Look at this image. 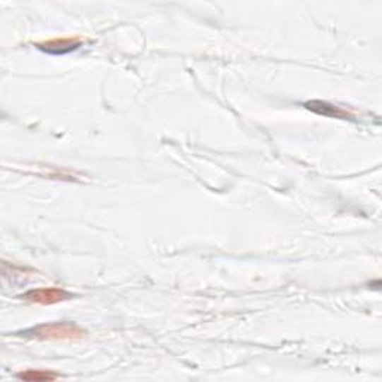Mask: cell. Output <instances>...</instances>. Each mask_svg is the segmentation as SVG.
<instances>
[{
    "mask_svg": "<svg viewBox=\"0 0 382 382\" xmlns=\"http://www.w3.org/2000/svg\"><path fill=\"white\" fill-rule=\"evenodd\" d=\"M308 111L315 112L323 117H330V118H338V120H352L354 115L348 112L344 108H339L336 105H332L328 102L323 100H309L305 105H303Z\"/></svg>",
    "mask_w": 382,
    "mask_h": 382,
    "instance_id": "4",
    "label": "cell"
},
{
    "mask_svg": "<svg viewBox=\"0 0 382 382\" xmlns=\"http://www.w3.org/2000/svg\"><path fill=\"white\" fill-rule=\"evenodd\" d=\"M17 378L28 382H45V381H56L59 375L51 371H45V369H28V371L20 372Z\"/></svg>",
    "mask_w": 382,
    "mask_h": 382,
    "instance_id": "5",
    "label": "cell"
},
{
    "mask_svg": "<svg viewBox=\"0 0 382 382\" xmlns=\"http://www.w3.org/2000/svg\"><path fill=\"white\" fill-rule=\"evenodd\" d=\"M73 294L69 292H66L63 288L57 287H44V288H33L29 290L28 293H24L21 296L23 300L30 302V303H37V305H54V303H60L64 300L72 299Z\"/></svg>",
    "mask_w": 382,
    "mask_h": 382,
    "instance_id": "2",
    "label": "cell"
},
{
    "mask_svg": "<svg viewBox=\"0 0 382 382\" xmlns=\"http://www.w3.org/2000/svg\"><path fill=\"white\" fill-rule=\"evenodd\" d=\"M85 335L87 332L83 327L71 321L45 323L16 333V336L37 340H81L85 338Z\"/></svg>",
    "mask_w": 382,
    "mask_h": 382,
    "instance_id": "1",
    "label": "cell"
},
{
    "mask_svg": "<svg viewBox=\"0 0 382 382\" xmlns=\"http://www.w3.org/2000/svg\"><path fill=\"white\" fill-rule=\"evenodd\" d=\"M83 41L76 36H66V37H54V39H48V41L44 42H37L35 44L36 48H39L44 52H48V54L52 56H63L68 54V52H72L81 47Z\"/></svg>",
    "mask_w": 382,
    "mask_h": 382,
    "instance_id": "3",
    "label": "cell"
}]
</instances>
